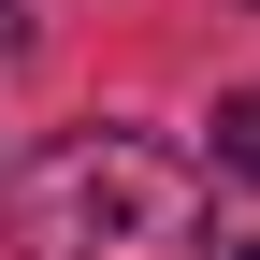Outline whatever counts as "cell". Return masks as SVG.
<instances>
[{
  "mask_svg": "<svg viewBox=\"0 0 260 260\" xmlns=\"http://www.w3.org/2000/svg\"><path fill=\"white\" fill-rule=\"evenodd\" d=\"M15 246L29 260H217V188L188 145H159L130 116H87L29 159Z\"/></svg>",
  "mask_w": 260,
  "mask_h": 260,
  "instance_id": "obj_1",
  "label": "cell"
},
{
  "mask_svg": "<svg viewBox=\"0 0 260 260\" xmlns=\"http://www.w3.org/2000/svg\"><path fill=\"white\" fill-rule=\"evenodd\" d=\"M217 174L260 188V87H232V102H217Z\"/></svg>",
  "mask_w": 260,
  "mask_h": 260,
  "instance_id": "obj_2",
  "label": "cell"
},
{
  "mask_svg": "<svg viewBox=\"0 0 260 260\" xmlns=\"http://www.w3.org/2000/svg\"><path fill=\"white\" fill-rule=\"evenodd\" d=\"M15 44H29V0H0V58H15Z\"/></svg>",
  "mask_w": 260,
  "mask_h": 260,
  "instance_id": "obj_3",
  "label": "cell"
},
{
  "mask_svg": "<svg viewBox=\"0 0 260 260\" xmlns=\"http://www.w3.org/2000/svg\"><path fill=\"white\" fill-rule=\"evenodd\" d=\"M232 260H260V246H232Z\"/></svg>",
  "mask_w": 260,
  "mask_h": 260,
  "instance_id": "obj_4",
  "label": "cell"
}]
</instances>
